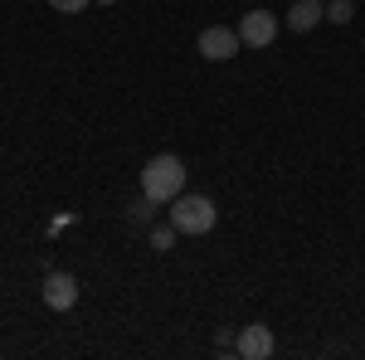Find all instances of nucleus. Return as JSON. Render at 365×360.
Instances as JSON below:
<instances>
[{"label": "nucleus", "mask_w": 365, "mask_h": 360, "mask_svg": "<svg viewBox=\"0 0 365 360\" xmlns=\"http://www.w3.org/2000/svg\"><path fill=\"white\" fill-rule=\"evenodd\" d=\"M180 190H185V166H180V156H151L146 170H141V195L156 200V205H170Z\"/></svg>", "instance_id": "f257e3e1"}, {"label": "nucleus", "mask_w": 365, "mask_h": 360, "mask_svg": "<svg viewBox=\"0 0 365 360\" xmlns=\"http://www.w3.org/2000/svg\"><path fill=\"white\" fill-rule=\"evenodd\" d=\"M220 220V210H215V200L210 195H175L170 200V224H175V234H210Z\"/></svg>", "instance_id": "f03ea898"}, {"label": "nucleus", "mask_w": 365, "mask_h": 360, "mask_svg": "<svg viewBox=\"0 0 365 360\" xmlns=\"http://www.w3.org/2000/svg\"><path fill=\"white\" fill-rule=\"evenodd\" d=\"M239 39H244L249 49H268V44L278 39V15H273V10H249V15L239 20Z\"/></svg>", "instance_id": "7ed1b4c3"}, {"label": "nucleus", "mask_w": 365, "mask_h": 360, "mask_svg": "<svg viewBox=\"0 0 365 360\" xmlns=\"http://www.w3.org/2000/svg\"><path fill=\"white\" fill-rule=\"evenodd\" d=\"M239 29H225V25H210L205 34H200V54L210 58V63H225V58L239 54Z\"/></svg>", "instance_id": "20e7f679"}, {"label": "nucleus", "mask_w": 365, "mask_h": 360, "mask_svg": "<svg viewBox=\"0 0 365 360\" xmlns=\"http://www.w3.org/2000/svg\"><path fill=\"white\" fill-rule=\"evenodd\" d=\"M44 302L54 307V312H68V307L78 302V277L73 273H49L44 277Z\"/></svg>", "instance_id": "39448f33"}, {"label": "nucleus", "mask_w": 365, "mask_h": 360, "mask_svg": "<svg viewBox=\"0 0 365 360\" xmlns=\"http://www.w3.org/2000/svg\"><path fill=\"white\" fill-rule=\"evenodd\" d=\"M239 356H244V360H268V356H273V331L258 326V322L244 326V331H239Z\"/></svg>", "instance_id": "423d86ee"}, {"label": "nucleus", "mask_w": 365, "mask_h": 360, "mask_svg": "<svg viewBox=\"0 0 365 360\" xmlns=\"http://www.w3.org/2000/svg\"><path fill=\"white\" fill-rule=\"evenodd\" d=\"M322 20H327V5H322V0H297V5L287 10V29H297V34L317 29Z\"/></svg>", "instance_id": "0eeeda50"}, {"label": "nucleus", "mask_w": 365, "mask_h": 360, "mask_svg": "<svg viewBox=\"0 0 365 360\" xmlns=\"http://www.w3.org/2000/svg\"><path fill=\"white\" fill-rule=\"evenodd\" d=\"M351 15H356L351 0H331V5H327V20H331V25H351Z\"/></svg>", "instance_id": "6e6552de"}, {"label": "nucleus", "mask_w": 365, "mask_h": 360, "mask_svg": "<svg viewBox=\"0 0 365 360\" xmlns=\"http://www.w3.org/2000/svg\"><path fill=\"white\" fill-rule=\"evenodd\" d=\"M151 215H156V200H146V195L127 210V220H132V224H151Z\"/></svg>", "instance_id": "1a4fd4ad"}, {"label": "nucleus", "mask_w": 365, "mask_h": 360, "mask_svg": "<svg viewBox=\"0 0 365 360\" xmlns=\"http://www.w3.org/2000/svg\"><path fill=\"white\" fill-rule=\"evenodd\" d=\"M170 244H175V224H170V229H166V224H156V229H151V249L166 253Z\"/></svg>", "instance_id": "9d476101"}, {"label": "nucleus", "mask_w": 365, "mask_h": 360, "mask_svg": "<svg viewBox=\"0 0 365 360\" xmlns=\"http://www.w3.org/2000/svg\"><path fill=\"white\" fill-rule=\"evenodd\" d=\"M58 15H78V10H88V0H49Z\"/></svg>", "instance_id": "9b49d317"}, {"label": "nucleus", "mask_w": 365, "mask_h": 360, "mask_svg": "<svg viewBox=\"0 0 365 360\" xmlns=\"http://www.w3.org/2000/svg\"><path fill=\"white\" fill-rule=\"evenodd\" d=\"M98 5H113V0H98Z\"/></svg>", "instance_id": "f8f14e48"}]
</instances>
